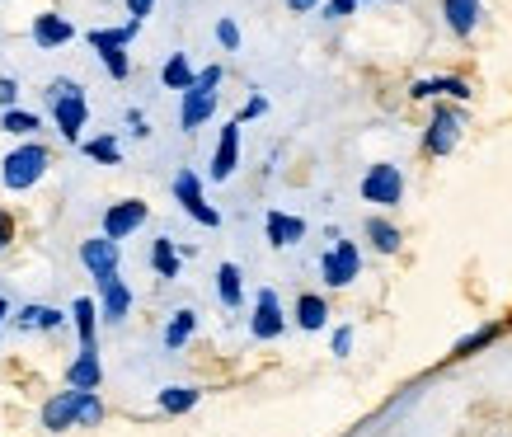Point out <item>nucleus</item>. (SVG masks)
Masks as SVG:
<instances>
[{
	"label": "nucleus",
	"mask_w": 512,
	"mask_h": 437,
	"mask_svg": "<svg viewBox=\"0 0 512 437\" xmlns=\"http://www.w3.org/2000/svg\"><path fill=\"white\" fill-rule=\"evenodd\" d=\"M503 334V325H484L475 329V334H466V339H456V348H451V358H470V353H480V348H489Z\"/></svg>",
	"instance_id": "obj_29"
},
{
	"label": "nucleus",
	"mask_w": 512,
	"mask_h": 437,
	"mask_svg": "<svg viewBox=\"0 0 512 437\" xmlns=\"http://www.w3.org/2000/svg\"><path fill=\"white\" fill-rule=\"evenodd\" d=\"M47 165H52L47 146H38V141H24V146H15L10 156L0 160V184L10 188V193H29L33 184H43Z\"/></svg>",
	"instance_id": "obj_1"
},
{
	"label": "nucleus",
	"mask_w": 512,
	"mask_h": 437,
	"mask_svg": "<svg viewBox=\"0 0 512 437\" xmlns=\"http://www.w3.org/2000/svg\"><path fill=\"white\" fill-rule=\"evenodd\" d=\"M15 99H19V85H15L10 76H0V113L15 109Z\"/></svg>",
	"instance_id": "obj_39"
},
{
	"label": "nucleus",
	"mask_w": 512,
	"mask_h": 437,
	"mask_svg": "<svg viewBox=\"0 0 512 437\" xmlns=\"http://www.w3.org/2000/svg\"><path fill=\"white\" fill-rule=\"evenodd\" d=\"M141 24H123V29H90V47L94 52H104V47H127L137 38Z\"/></svg>",
	"instance_id": "obj_32"
},
{
	"label": "nucleus",
	"mask_w": 512,
	"mask_h": 437,
	"mask_svg": "<svg viewBox=\"0 0 512 437\" xmlns=\"http://www.w3.org/2000/svg\"><path fill=\"white\" fill-rule=\"evenodd\" d=\"M15 325L19 329H43V334H52V329L66 325V315L57 311V306H38V301H33V306H24V311L15 315Z\"/></svg>",
	"instance_id": "obj_23"
},
{
	"label": "nucleus",
	"mask_w": 512,
	"mask_h": 437,
	"mask_svg": "<svg viewBox=\"0 0 512 437\" xmlns=\"http://www.w3.org/2000/svg\"><path fill=\"white\" fill-rule=\"evenodd\" d=\"M104 400H99V391H80V405H76V428H99L104 423Z\"/></svg>",
	"instance_id": "obj_30"
},
{
	"label": "nucleus",
	"mask_w": 512,
	"mask_h": 437,
	"mask_svg": "<svg viewBox=\"0 0 512 437\" xmlns=\"http://www.w3.org/2000/svg\"><path fill=\"white\" fill-rule=\"evenodd\" d=\"M80 264H85L90 278H109V273H118V264H123V245L109 240V235L80 240Z\"/></svg>",
	"instance_id": "obj_6"
},
{
	"label": "nucleus",
	"mask_w": 512,
	"mask_h": 437,
	"mask_svg": "<svg viewBox=\"0 0 512 437\" xmlns=\"http://www.w3.org/2000/svg\"><path fill=\"white\" fill-rule=\"evenodd\" d=\"M357 10V0H325V5H320V15L325 19H348Z\"/></svg>",
	"instance_id": "obj_37"
},
{
	"label": "nucleus",
	"mask_w": 512,
	"mask_h": 437,
	"mask_svg": "<svg viewBox=\"0 0 512 437\" xmlns=\"http://www.w3.org/2000/svg\"><path fill=\"white\" fill-rule=\"evenodd\" d=\"M221 80H226V71H221V66H202L198 76H193V85H198V90H217Z\"/></svg>",
	"instance_id": "obj_36"
},
{
	"label": "nucleus",
	"mask_w": 512,
	"mask_h": 437,
	"mask_svg": "<svg viewBox=\"0 0 512 437\" xmlns=\"http://www.w3.org/2000/svg\"><path fill=\"white\" fill-rule=\"evenodd\" d=\"M80 151H85L94 165H123V146H118V137H90V141H80Z\"/></svg>",
	"instance_id": "obj_27"
},
{
	"label": "nucleus",
	"mask_w": 512,
	"mask_h": 437,
	"mask_svg": "<svg viewBox=\"0 0 512 437\" xmlns=\"http://www.w3.org/2000/svg\"><path fill=\"white\" fill-rule=\"evenodd\" d=\"M461 113L456 109H433V123L423 132V151L428 156H451L456 146H461Z\"/></svg>",
	"instance_id": "obj_5"
},
{
	"label": "nucleus",
	"mask_w": 512,
	"mask_h": 437,
	"mask_svg": "<svg viewBox=\"0 0 512 437\" xmlns=\"http://www.w3.org/2000/svg\"><path fill=\"white\" fill-rule=\"evenodd\" d=\"M282 329H287V315H282V301H278V292L273 287H264L259 297H254V315H249V334L254 339H278Z\"/></svg>",
	"instance_id": "obj_7"
},
{
	"label": "nucleus",
	"mask_w": 512,
	"mask_h": 437,
	"mask_svg": "<svg viewBox=\"0 0 512 437\" xmlns=\"http://www.w3.org/2000/svg\"><path fill=\"white\" fill-rule=\"evenodd\" d=\"M264 113H268V99H264V94H254V99H249L245 109H240V118H235V123L245 127V123H249V118H264Z\"/></svg>",
	"instance_id": "obj_38"
},
{
	"label": "nucleus",
	"mask_w": 512,
	"mask_h": 437,
	"mask_svg": "<svg viewBox=\"0 0 512 437\" xmlns=\"http://www.w3.org/2000/svg\"><path fill=\"white\" fill-rule=\"evenodd\" d=\"M10 240H15V217H10V212L0 207V254L10 250Z\"/></svg>",
	"instance_id": "obj_41"
},
{
	"label": "nucleus",
	"mask_w": 512,
	"mask_h": 437,
	"mask_svg": "<svg viewBox=\"0 0 512 437\" xmlns=\"http://www.w3.org/2000/svg\"><path fill=\"white\" fill-rule=\"evenodd\" d=\"M353 353V329L343 325V329H334V358H348Z\"/></svg>",
	"instance_id": "obj_40"
},
{
	"label": "nucleus",
	"mask_w": 512,
	"mask_h": 437,
	"mask_svg": "<svg viewBox=\"0 0 512 437\" xmlns=\"http://www.w3.org/2000/svg\"><path fill=\"white\" fill-rule=\"evenodd\" d=\"M146 217H151V207L141 203V198H123V203H113L109 212H104V235L123 245L127 235H132V231H141V226H146Z\"/></svg>",
	"instance_id": "obj_8"
},
{
	"label": "nucleus",
	"mask_w": 512,
	"mask_h": 437,
	"mask_svg": "<svg viewBox=\"0 0 512 437\" xmlns=\"http://www.w3.org/2000/svg\"><path fill=\"white\" fill-rule=\"evenodd\" d=\"M193 76H198V71L188 66V52H170V62L160 66V85H165V90H179V94H184L188 85H193Z\"/></svg>",
	"instance_id": "obj_24"
},
{
	"label": "nucleus",
	"mask_w": 512,
	"mask_h": 437,
	"mask_svg": "<svg viewBox=\"0 0 512 437\" xmlns=\"http://www.w3.org/2000/svg\"><path fill=\"white\" fill-rule=\"evenodd\" d=\"M217 43L226 47V52L240 47V24H235V19H217Z\"/></svg>",
	"instance_id": "obj_34"
},
{
	"label": "nucleus",
	"mask_w": 512,
	"mask_h": 437,
	"mask_svg": "<svg viewBox=\"0 0 512 437\" xmlns=\"http://www.w3.org/2000/svg\"><path fill=\"white\" fill-rule=\"evenodd\" d=\"M76 38V24L66 15H57V10H47V15L33 19V43L43 47V52H57V47H66Z\"/></svg>",
	"instance_id": "obj_12"
},
{
	"label": "nucleus",
	"mask_w": 512,
	"mask_h": 437,
	"mask_svg": "<svg viewBox=\"0 0 512 437\" xmlns=\"http://www.w3.org/2000/svg\"><path fill=\"white\" fill-rule=\"evenodd\" d=\"M296 325L306 329V334L325 329L329 325V301L315 297V292H301V301H296Z\"/></svg>",
	"instance_id": "obj_20"
},
{
	"label": "nucleus",
	"mask_w": 512,
	"mask_h": 437,
	"mask_svg": "<svg viewBox=\"0 0 512 437\" xmlns=\"http://www.w3.org/2000/svg\"><path fill=\"white\" fill-rule=\"evenodd\" d=\"M10 315H15V306H10V301L0 297V329H5V320H10Z\"/></svg>",
	"instance_id": "obj_45"
},
{
	"label": "nucleus",
	"mask_w": 512,
	"mask_h": 437,
	"mask_svg": "<svg viewBox=\"0 0 512 437\" xmlns=\"http://www.w3.org/2000/svg\"><path fill=\"white\" fill-rule=\"evenodd\" d=\"M240 165V123H226L221 127V141H217V156H212V179L226 184Z\"/></svg>",
	"instance_id": "obj_15"
},
{
	"label": "nucleus",
	"mask_w": 512,
	"mask_h": 437,
	"mask_svg": "<svg viewBox=\"0 0 512 437\" xmlns=\"http://www.w3.org/2000/svg\"><path fill=\"white\" fill-rule=\"evenodd\" d=\"M47 109L57 118V132L66 141H80V127L90 123V104H85V94H66V99H47Z\"/></svg>",
	"instance_id": "obj_11"
},
{
	"label": "nucleus",
	"mask_w": 512,
	"mask_h": 437,
	"mask_svg": "<svg viewBox=\"0 0 512 437\" xmlns=\"http://www.w3.org/2000/svg\"><path fill=\"white\" fill-rule=\"evenodd\" d=\"M71 325H76V334H80V348H99V339H94V325H99V306H94V297H76V306H71Z\"/></svg>",
	"instance_id": "obj_21"
},
{
	"label": "nucleus",
	"mask_w": 512,
	"mask_h": 437,
	"mask_svg": "<svg viewBox=\"0 0 512 437\" xmlns=\"http://www.w3.org/2000/svg\"><path fill=\"white\" fill-rule=\"evenodd\" d=\"M198 400H202L198 386H165V391H160V409H165V414H188Z\"/></svg>",
	"instance_id": "obj_28"
},
{
	"label": "nucleus",
	"mask_w": 512,
	"mask_h": 437,
	"mask_svg": "<svg viewBox=\"0 0 512 437\" xmlns=\"http://www.w3.org/2000/svg\"><path fill=\"white\" fill-rule=\"evenodd\" d=\"M357 273H362V250L353 240H334V250L320 254V278L325 287H353Z\"/></svg>",
	"instance_id": "obj_4"
},
{
	"label": "nucleus",
	"mask_w": 512,
	"mask_h": 437,
	"mask_svg": "<svg viewBox=\"0 0 512 437\" xmlns=\"http://www.w3.org/2000/svg\"><path fill=\"white\" fill-rule=\"evenodd\" d=\"M264 231H268V245L287 250V245H296V240H306V221H301V217H287V212H268Z\"/></svg>",
	"instance_id": "obj_16"
},
{
	"label": "nucleus",
	"mask_w": 512,
	"mask_h": 437,
	"mask_svg": "<svg viewBox=\"0 0 512 437\" xmlns=\"http://www.w3.org/2000/svg\"><path fill=\"white\" fill-rule=\"evenodd\" d=\"M212 113H217V90H198V85H188L184 104H179V127H184V132H198Z\"/></svg>",
	"instance_id": "obj_14"
},
{
	"label": "nucleus",
	"mask_w": 512,
	"mask_h": 437,
	"mask_svg": "<svg viewBox=\"0 0 512 437\" xmlns=\"http://www.w3.org/2000/svg\"><path fill=\"white\" fill-rule=\"evenodd\" d=\"M367 240H372L381 254H400V245H404L400 226H390L386 217H372V221H367Z\"/></svg>",
	"instance_id": "obj_25"
},
{
	"label": "nucleus",
	"mask_w": 512,
	"mask_h": 437,
	"mask_svg": "<svg viewBox=\"0 0 512 437\" xmlns=\"http://www.w3.org/2000/svg\"><path fill=\"white\" fill-rule=\"evenodd\" d=\"M0 127H5L10 137H33L43 123H38V113H29V109H5L0 113Z\"/></svg>",
	"instance_id": "obj_31"
},
{
	"label": "nucleus",
	"mask_w": 512,
	"mask_h": 437,
	"mask_svg": "<svg viewBox=\"0 0 512 437\" xmlns=\"http://www.w3.org/2000/svg\"><path fill=\"white\" fill-rule=\"evenodd\" d=\"M66 94H85V85L71 76H57L52 85H47V99H66Z\"/></svg>",
	"instance_id": "obj_35"
},
{
	"label": "nucleus",
	"mask_w": 512,
	"mask_h": 437,
	"mask_svg": "<svg viewBox=\"0 0 512 437\" xmlns=\"http://www.w3.org/2000/svg\"><path fill=\"white\" fill-rule=\"evenodd\" d=\"M127 127H132L137 137H151V127H146V118H141V109H127Z\"/></svg>",
	"instance_id": "obj_43"
},
{
	"label": "nucleus",
	"mask_w": 512,
	"mask_h": 437,
	"mask_svg": "<svg viewBox=\"0 0 512 437\" xmlns=\"http://www.w3.org/2000/svg\"><path fill=\"white\" fill-rule=\"evenodd\" d=\"M99 381H104V362H99V348H80L71 367H66V386L71 391H99Z\"/></svg>",
	"instance_id": "obj_13"
},
{
	"label": "nucleus",
	"mask_w": 512,
	"mask_h": 437,
	"mask_svg": "<svg viewBox=\"0 0 512 437\" xmlns=\"http://www.w3.org/2000/svg\"><path fill=\"white\" fill-rule=\"evenodd\" d=\"M174 203L184 207V212L198 221V226H207V231H217V226H221V212L207 203V198H202V179L193 170H179V174H174Z\"/></svg>",
	"instance_id": "obj_3"
},
{
	"label": "nucleus",
	"mask_w": 512,
	"mask_h": 437,
	"mask_svg": "<svg viewBox=\"0 0 512 437\" xmlns=\"http://www.w3.org/2000/svg\"><path fill=\"white\" fill-rule=\"evenodd\" d=\"M315 5H320V0H287V10H292V15H311Z\"/></svg>",
	"instance_id": "obj_44"
},
{
	"label": "nucleus",
	"mask_w": 512,
	"mask_h": 437,
	"mask_svg": "<svg viewBox=\"0 0 512 437\" xmlns=\"http://www.w3.org/2000/svg\"><path fill=\"white\" fill-rule=\"evenodd\" d=\"M217 297L226 311H240V301H245V273L235 264H221L217 268Z\"/></svg>",
	"instance_id": "obj_19"
},
{
	"label": "nucleus",
	"mask_w": 512,
	"mask_h": 437,
	"mask_svg": "<svg viewBox=\"0 0 512 437\" xmlns=\"http://www.w3.org/2000/svg\"><path fill=\"white\" fill-rule=\"evenodd\" d=\"M151 5H156V0H127V15H132V24H141V19L151 15Z\"/></svg>",
	"instance_id": "obj_42"
},
{
	"label": "nucleus",
	"mask_w": 512,
	"mask_h": 437,
	"mask_svg": "<svg viewBox=\"0 0 512 437\" xmlns=\"http://www.w3.org/2000/svg\"><path fill=\"white\" fill-rule=\"evenodd\" d=\"M442 15H447V29L456 38H470L480 24V0H442Z\"/></svg>",
	"instance_id": "obj_17"
},
{
	"label": "nucleus",
	"mask_w": 512,
	"mask_h": 437,
	"mask_svg": "<svg viewBox=\"0 0 512 437\" xmlns=\"http://www.w3.org/2000/svg\"><path fill=\"white\" fill-rule=\"evenodd\" d=\"M193 334H198V311H193V306H184V311H174L170 325H165V348H170V353H179Z\"/></svg>",
	"instance_id": "obj_22"
},
{
	"label": "nucleus",
	"mask_w": 512,
	"mask_h": 437,
	"mask_svg": "<svg viewBox=\"0 0 512 437\" xmlns=\"http://www.w3.org/2000/svg\"><path fill=\"white\" fill-rule=\"evenodd\" d=\"M414 99H433V94H451V99H470V85L461 76H423L414 80Z\"/></svg>",
	"instance_id": "obj_18"
},
{
	"label": "nucleus",
	"mask_w": 512,
	"mask_h": 437,
	"mask_svg": "<svg viewBox=\"0 0 512 437\" xmlns=\"http://www.w3.org/2000/svg\"><path fill=\"white\" fill-rule=\"evenodd\" d=\"M362 203L372 207H400L404 203V174L400 165H372V170L362 174Z\"/></svg>",
	"instance_id": "obj_2"
},
{
	"label": "nucleus",
	"mask_w": 512,
	"mask_h": 437,
	"mask_svg": "<svg viewBox=\"0 0 512 437\" xmlns=\"http://www.w3.org/2000/svg\"><path fill=\"white\" fill-rule=\"evenodd\" d=\"M94 287H99V315H104L109 325H123L127 315H132V287H127L118 273L94 278Z\"/></svg>",
	"instance_id": "obj_9"
},
{
	"label": "nucleus",
	"mask_w": 512,
	"mask_h": 437,
	"mask_svg": "<svg viewBox=\"0 0 512 437\" xmlns=\"http://www.w3.org/2000/svg\"><path fill=\"white\" fill-rule=\"evenodd\" d=\"M76 405H80V391H57L47 395L43 409H38V423H43L47 433H66V428H76Z\"/></svg>",
	"instance_id": "obj_10"
},
{
	"label": "nucleus",
	"mask_w": 512,
	"mask_h": 437,
	"mask_svg": "<svg viewBox=\"0 0 512 437\" xmlns=\"http://www.w3.org/2000/svg\"><path fill=\"white\" fill-rule=\"evenodd\" d=\"M99 57H104V71H109L113 80H127V76H132V57H127V47H104Z\"/></svg>",
	"instance_id": "obj_33"
},
{
	"label": "nucleus",
	"mask_w": 512,
	"mask_h": 437,
	"mask_svg": "<svg viewBox=\"0 0 512 437\" xmlns=\"http://www.w3.org/2000/svg\"><path fill=\"white\" fill-rule=\"evenodd\" d=\"M151 268H156L160 278H179V268H184L179 245H174V240H156V245H151Z\"/></svg>",
	"instance_id": "obj_26"
}]
</instances>
